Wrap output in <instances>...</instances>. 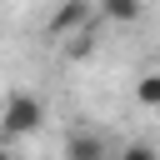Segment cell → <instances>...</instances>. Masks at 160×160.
Instances as JSON below:
<instances>
[{
    "label": "cell",
    "instance_id": "obj_1",
    "mask_svg": "<svg viewBox=\"0 0 160 160\" xmlns=\"http://www.w3.org/2000/svg\"><path fill=\"white\" fill-rule=\"evenodd\" d=\"M40 120H45V100L40 95H30V90H10L5 95V105H0V130L5 135H30V130H40Z\"/></svg>",
    "mask_w": 160,
    "mask_h": 160
},
{
    "label": "cell",
    "instance_id": "obj_2",
    "mask_svg": "<svg viewBox=\"0 0 160 160\" xmlns=\"http://www.w3.org/2000/svg\"><path fill=\"white\" fill-rule=\"evenodd\" d=\"M65 160H110V145L95 130H70L65 135Z\"/></svg>",
    "mask_w": 160,
    "mask_h": 160
},
{
    "label": "cell",
    "instance_id": "obj_3",
    "mask_svg": "<svg viewBox=\"0 0 160 160\" xmlns=\"http://www.w3.org/2000/svg\"><path fill=\"white\" fill-rule=\"evenodd\" d=\"M135 100H140V105H150V110H160V70H150V75H140V80H135Z\"/></svg>",
    "mask_w": 160,
    "mask_h": 160
},
{
    "label": "cell",
    "instance_id": "obj_4",
    "mask_svg": "<svg viewBox=\"0 0 160 160\" xmlns=\"http://www.w3.org/2000/svg\"><path fill=\"white\" fill-rule=\"evenodd\" d=\"M105 15H110V20H135V15H140V5H130V0H115V5H105Z\"/></svg>",
    "mask_w": 160,
    "mask_h": 160
},
{
    "label": "cell",
    "instance_id": "obj_5",
    "mask_svg": "<svg viewBox=\"0 0 160 160\" xmlns=\"http://www.w3.org/2000/svg\"><path fill=\"white\" fill-rule=\"evenodd\" d=\"M120 160H160V155H155L150 145H125V150H120Z\"/></svg>",
    "mask_w": 160,
    "mask_h": 160
},
{
    "label": "cell",
    "instance_id": "obj_6",
    "mask_svg": "<svg viewBox=\"0 0 160 160\" xmlns=\"http://www.w3.org/2000/svg\"><path fill=\"white\" fill-rule=\"evenodd\" d=\"M0 160H10V150H5V145H0Z\"/></svg>",
    "mask_w": 160,
    "mask_h": 160
}]
</instances>
